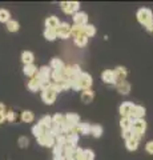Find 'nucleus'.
<instances>
[{
    "instance_id": "f257e3e1",
    "label": "nucleus",
    "mask_w": 153,
    "mask_h": 160,
    "mask_svg": "<svg viewBox=\"0 0 153 160\" xmlns=\"http://www.w3.org/2000/svg\"><path fill=\"white\" fill-rule=\"evenodd\" d=\"M137 20H139V23L142 24V26H146V24H149L151 22H153V13L149 8H140L139 11H137Z\"/></svg>"
},
{
    "instance_id": "f03ea898",
    "label": "nucleus",
    "mask_w": 153,
    "mask_h": 160,
    "mask_svg": "<svg viewBox=\"0 0 153 160\" xmlns=\"http://www.w3.org/2000/svg\"><path fill=\"white\" fill-rule=\"evenodd\" d=\"M76 79H77V83H79V86H80V88L83 89V91L84 89H91L92 84H93V79H92V76L89 73L81 72Z\"/></svg>"
},
{
    "instance_id": "7ed1b4c3",
    "label": "nucleus",
    "mask_w": 153,
    "mask_h": 160,
    "mask_svg": "<svg viewBox=\"0 0 153 160\" xmlns=\"http://www.w3.org/2000/svg\"><path fill=\"white\" fill-rule=\"evenodd\" d=\"M37 143L40 144V146L43 147H48V148H52L53 146H55V138L51 135V132H49V129H47L45 132H44V135H41V136L37 138Z\"/></svg>"
},
{
    "instance_id": "20e7f679",
    "label": "nucleus",
    "mask_w": 153,
    "mask_h": 160,
    "mask_svg": "<svg viewBox=\"0 0 153 160\" xmlns=\"http://www.w3.org/2000/svg\"><path fill=\"white\" fill-rule=\"evenodd\" d=\"M60 8L67 15H73V13L79 12V9H80V3H77V2H63V3H60Z\"/></svg>"
},
{
    "instance_id": "39448f33",
    "label": "nucleus",
    "mask_w": 153,
    "mask_h": 160,
    "mask_svg": "<svg viewBox=\"0 0 153 160\" xmlns=\"http://www.w3.org/2000/svg\"><path fill=\"white\" fill-rule=\"evenodd\" d=\"M51 68L47 67V66H43L37 69V72L35 75V78L39 80L40 83L43 82H51Z\"/></svg>"
},
{
    "instance_id": "423d86ee",
    "label": "nucleus",
    "mask_w": 153,
    "mask_h": 160,
    "mask_svg": "<svg viewBox=\"0 0 153 160\" xmlns=\"http://www.w3.org/2000/svg\"><path fill=\"white\" fill-rule=\"evenodd\" d=\"M56 96H57V93L53 91L51 87L41 91V100L45 104H48V106H52V104L56 102Z\"/></svg>"
},
{
    "instance_id": "0eeeda50",
    "label": "nucleus",
    "mask_w": 153,
    "mask_h": 160,
    "mask_svg": "<svg viewBox=\"0 0 153 160\" xmlns=\"http://www.w3.org/2000/svg\"><path fill=\"white\" fill-rule=\"evenodd\" d=\"M71 27L68 23H60L59 24V27L56 29V35H57V38H60V39H68L71 36Z\"/></svg>"
},
{
    "instance_id": "6e6552de",
    "label": "nucleus",
    "mask_w": 153,
    "mask_h": 160,
    "mask_svg": "<svg viewBox=\"0 0 153 160\" xmlns=\"http://www.w3.org/2000/svg\"><path fill=\"white\" fill-rule=\"evenodd\" d=\"M73 23H75V26H79V27H84L88 24V15L85 12H76L73 13Z\"/></svg>"
},
{
    "instance_id": "1a4fd4ad",
    "label": "nucleus",
    "mask_w": 153,
    "mask_h": 160,
    "mask_svg": "<svg viewBox=\"0 0 153 160\" xmlns=\"http://www.w3.org/2000/svg\"><path fill=\"white\" fill-rule=\"evenodd\" d=\"M133 107H135V104L132 102H124L118 108V112H120L121 118H129L132 115V111H133Z\"/></svg>"
},
{
    "instance_id": "9d476101",
    "label": "nucleus",
    "mask_w": 153,
    "mask_h": 160,
    "mask_svg": "<svg viewBox=\"0 0 153 160\" xmlns=\"http://www.w3.org/2000/svg\"><path fill=\"white\" fill-rule=\"evenodd\" d=\"M113 73H115V80H116V84H117V83H120V82H122V80L127 79L128 71H127L125 67L118 66V67H116L115 69H113Z\"/></svg>"
},
{
    "instance_id": "9b49d317",
    "label": "nucleus",
    "mask_w": 153,
    "mask_h": 160,
    "mask_svg": "<svg viewBox=\"0 0 153 160\" xmlns=\"http://www.w3.org/2000/svg\"><path fill=\"white\" fill-rule=\"evenodd\" d=\"M101 79H103V82L107 83V84H116L115 73H113L112 69H105V71H103Z\"/></svg>"
},
{
    "instance_id": "f8f14e48",
    "label": "nucleus",
    "mask_w": 153,
    "mask_h": 160,
    "mask_svg": "<svg viewBox=\"0 0 153 160\" xmlns=\"http://www.w3.org/2000/svg\"><path fill=\"white\" fill-rule=\"evenodd\" d=\"M145 108L142 106H135L133 107V111H132V115H131V119H144L145 116Z\"/></svg>"
},
{
    "instance_id": "ddd939ff",
    "label": "nucleus",
    "mask_w": 153,
    "mask_h": 160,
    "mask_svg": "<svg viewBox=\"0 0 153 160\" xmlns=\"http://www.w3.org/2000/svg\"><path fill=\"white\" fill-rule=\"evenodd\" d=\"M116 88H117L118 93H121V95H128V93L131 92V84L128 83L127 80H122V82L117 83L116 84Z\"/></svg>"
},
{
    "instance_id": "4468645a",
    "label": "nucleus",
    "mask_w": 153,
    "mask_h": 160,
    "mask_svg": "<svg viewBox=\"0 0 153 160\" xmlns=\"http://www.w3.org/2000/svg\"><path fill=\"white\" fill-rule=\"evenodd\" d=\"M64 67H65V64L59 58H53L51 60V64H49V68H51L52 71H61V69H64Z\"/></svg>"
},
{
    "instance_id": "2eb2a0df",
    "label": "nucleus",
    "mask_w": 153,
    "mask_h": 160,
    "mask_svg": "<svg viewBox=\"0 0 153 160\" xmlns=\"http://www.w3.org/2000/svg\"><path fill=\"white\" fill-rule=\"evenodd\" d=\"M59 24H60V20H59L56 16H48V18L45 19V28L57 29Z\"/></svg>"
},
{
    "instance_id": "dca6fc26",
    "label": "nucleus",
    "mask_w": 153,
    "mask_h": 160,
    "mask_svg": "<svg viewBox=\"0 0 153 160\" xmlns=\"http://www.w3.org/2000/svg\"><path fill=\"white\" fill-rule=\"evenodd\" d=\"M64 116H65V122L69 124V126H77L79 122H80V116H79L77 113L69 112V113L64 115Z\"/></svg>"
},
{
    "instance_id": "f3484780",
    "label": "nucleus",
    "mask_w": 153,
    "mask_h": 160,
    "mask_svg": "<svg viewBox=\"0 0 153 160\" xmlns=\"http://www.w3.org/2000/svg\"><path fill=\"white\" fill-rule=\"evenodd\" d=\"M36 72H37V67L35 64H27V66H24V68H23V73L29 78H33L36 75Z\"/></svg>"
},
{
    "instance_id": "a211bd4d",
    "label": "nucleus",
    "mask_w": 153,
    "mask_h": 160,
    "mask_svg": "<svg viewBox=\"0 0 153 160\" xmlns=\"http://www.w3.org/2000/svg\"><path fill=\"white\" fill-rule=\"evenodd\" d=\"M27 87H28V89L29 91H32V92H37V91H40V82L33 76V78H31L29 79V82H28V84H27Z\"/></svg>"
},
{
    "instance_id": "6ab92c4d",
    "label": "nucleus",
    "mask_w": 153,
    "mask_h": 160,
    "mask_svg": "<svg viewBox=\"0 0 153 160\" xmlns=\"http://www.w3.org/2000/svg\"><path fill=\"white\" fill-rule=\"evenodd\" d=\"M33 60H35V55L31 51H24L22 53V62L24 63V66L27 64H33Z\"/></svg>"
},
{
    "instance_id": "aec40b11",
    "label": "nucleus",
    "mask_w": 153,
    "mask_h": 160,
    "mask_svg": "<svg viewBox=\"0 0 153 160\" xmlns=\"http://www.w3.org/2000/svg\"><path fill=\"white\" fill-rule=\"evenodd\" d=\"M93 98H95V93H93L92 89H84V91L81 92V100L85 104L91 103L93 100Z\"/></svg>"
},
{
    "instance_id": "412c9836",
    "label": "nucleus",
    "mask_w": 153,
    "mask_h": 160,
    "mask_svg": "<svg viewBox=\"0 0 153 160\" xmlns=\"http://www.w3.org/2000/svg\"><path fill=\"white\" fill-rule=\"evenodd\" d=\"M51 79L53 80L52 83H60V82H63V80H67V78L64 76L63 69L61 71H52L51 72Z\"/></svg>"
},
{
    "instance_id": "4be33fe9",
    "label": "nucleus",
    "mask_w": 153,
    "mask_h": 160,
    "mask_svg": "<svg viewBox=\"0 0 153 160\" xmlns=\"http://www.w3.org/2000/svg\"><path fill=\"white\" fill-rule=\"evenodd\" d=\"M39 124H40L44 129H49L52 127V116H49V115L43 116L40 120H39Z\"/></svg>"
},
{
    "instance_id": "5701e85b",
    "label": "nucleus",
    "mask_w": 153,
    "mask_h": 160,
    "mask_svg": "<svg viewBox=\"0 0 153 160\" xmlns=\"http://www.w3.org/2000/svg\"><path fill=\"white\" fill-rule=\"evenodd\" d=\"M79 133L81 135H91V124L89 123H79Z\"/></svg>"
},
{
    "instance_id": "b1692460",
    "label": "nucleus",
    "mask_w": 153,
    "mask_h": 160,
    "mask_svg": "<svg viewBox=\"0 0 153 160\" xmlns=\"http://www.w3.org/2000/svg\"><path fill=\"white\" fill-rule=\"evenodd\" d=\"M120 127H121L122 131H129L132 128V119L131 118H121Z\"/></svg>"
},
{
    "instance_id": "393cba45",
    "label": "nucleus",
    "mask_w": 153,
    "mask_h": 160,
    "mask_svg": "<svg viewBox=\"0 0 153 160\" xmlns=\"http://www.w3.org/2000/svg\"><path fill=\"white\" fill-rule=\"evenodd\" d=\"M125 147H127L128 151L133 152V151H136V149L139 148V142H137V140H135V139L125 140Z\"/></svg>"
},
{
    "instance_id": "a878e982",
    "label": "nucleus",
    "mask_w": 153,
    "mask_h": 160,
    "mask_svg": "<svg viewBox=\"0 0 153 160\" xmlns=\"http://www.w3.org/2000/svg\"><path fill=\"white\" fill-rule=\"evenodd\" d=\"M77 143H79V133H68L67 135V144L77 147Z\"/></svg>"
},
{
    "instance_id": "bb28decb",
    "label": "nucleus",
    "mask_w": 153,
    "mask_h": 160,
    "mask_svg": "<svg viewBox=\"0 0 153 160\" xmlns=\"http://www.w3.org/2000/svg\"><path fill=\"white\" fill-rule=\"evenodd\" d=\"M6 27L9 32H17L19 28H20V24H19L16 20H9V22L6 23Z\"/></svg>"
},
{
    "instance_id": "cd10ccee",
    "label": "nucleus",
    "mask_w": 153,
    "mask_h": 160,
    "mask_svg": "<svg viewBox=\"0 0 153 160\" xmlns=\"http://www.w3.org/2000/svg\"><path fill=\"white\" fill-rule=\"evenodd\" d=\"M33 119H35V115H33L32 111H23L22 112V120L24 123H32L33 122Z\"/></svg>"
},
{
    "instance_id": "c85d7f7f",
    "label": "nucleus",
    "mask_w": 153,
    "mask_h": 160,
    "mask_svg": "<svg viewBox=\"0 0 153 160\" xmlns=\"http://www.w3.org/2000/svg\"><path fill=\"white\" fill-rule=\"evenodd\" d=\"M84 35H85L87 38H92L96 35V27L92 26V24H87V26H84Z\"/></svg>"
},
{
    "instance_id": "c756f323",
    "label": "nucleus",
    "mask_w": 153,
    "mask_h": 160,
    "mask_svg": "<svg viewBox=\"0 0 153 160\" xmlns=\"http://www.w3.org/2000/svg\"><path fill=\"white\" fill-rule=\"evenodd\" d=\"M44 38H45V40H48V42H53L57 35H56V29H49V28H45V31H44Z\"/></svg>"
},
{
    "instance_id": "7c9ffc66",
    "label": "nucleus",
    "mask_w": 153,
    "mask_h": 160,
    "mask_svg": "<svg viewBox=\"0 0 153 160\" xmlns=\"http://www.w3.org/2000/svg\"><path fill=\"white\" fill-rule=\"evenodd\" d=\"M91 135L95 138H100L103 135V127L98 124H92L91 126Z\"/></svg>"
},
{
    "instance_id": "2f4dec72",
    "label": "nucleus",
    "mask_w": 153,
    "mask_h": 160,
    "mask_svg": "<svg viewBox=\"0 0 153 160\" xmlns=\"http://www.w3.org/2000/svg\"><path fill=\"white\" fill-rule=\"evenodd\" d=\"M45 131H47V129H44L39 123L35 124V126L32 127V135H33V136H35L36 139H37L39 136H41V135H44V132H45Z\"/></svg>"
},
{
    "instance_id": "473e14b6",
    "label": "nucleus",
    "mask_w": 153,
    "mask_h": 160,
    "mask_svg": "<svg viewBox=\"0 0 153 160\" xmlns=\"http://www.w3.org/2000/svg\"><path fill=\"white\" fill-rule=\"evenodd\" d=\"M75 44H76L77 47H80V48L85 47L87 44H88V38L85 36V35H80V36L75 38Z\"/></svg>"
},
{
    "instance_id": "72a5a7b5",
    "label": "nucleus",
    "mask_w": 153,
    "mask_h": 160,
    "mask_svg": "<svg viewBox=\"0 0 153 160\" xmlns=\"http://www.w3.org/2000/svg\"><path fill=\"white\" fill-rule=\"evenodd\" d=\"M11 20V13L4 8H0V23H7Z\"/></svg>"
},
{
    "instance_id": "f704fd0d",
    "label": "nucleus",
    "mask_w": 153,
    "mask_h": 160,
    "mask_svg": "<svg viewBox=\"0 0 153 160\" xmlns=\"http://www.w3.org/2000/svg\"><path fill=\"white\" fill-rule=\"evenodd\" d=\"M80 35H84V27H79V26H72L71 27V36L75 39Z\"/></svg>"
},
{
    "instance_id": "c9c22d12",
    "label": "nucleus",
    "mask_w": 153,
    "mask_h": 160,
    "mask_svg": "<svg viewBox=\"0 0 153 160\" xmlns=\"http://www.w3.org/2000/svg\"><path fill=\"white\" fill-rule=\"evenodd\" d=\"M63 122H65V116L61 113H55L52 116V124H55V126H60Z\"/></svg>"
},
{
    "instance_id": "e433bc0d",
    "label": "nucleus",
    "mask_w": 153,
    "mask_h": 160,
    "mask_svg": "<svg viewBox=\"0 0 153 160\" xmlns=\"http://www.w3.org/2000/svg\"><path fill=\"white\" fill-rule=\"evenodd\" d=\"M55 143L57 144V146L65 147V146H67V135L60 133L59 136H56V138H55Z\"/></svg>"
},
{
    "instance_id": "4c0bfd02",
    "label": "nucleus",
    "mask_w": 153,
    "mask_h": 160,
    "mask_svg": "<svg viewBox=\"0 0 153 160\" xmlns=\"http://www.w3.org/2000/svg\"><path fill=\"white\" fill-rule=\"evenodd\" d=\"M76 151V147H73V146H69V144H67L65 147H64V156L65 158H71L73 153H75Z\"/></svg>"
},
{
    "instance_id": "58836bf2",
    "label": "nucleus",
    "mask_w": 153,
    "mask_h": 160,
    "mask_svg": "<svg viewBox=\"0 0 153 160\" xmlns=\"http://www.w3.org/2000/svg\"><path fill=\"white\" fill-rule=\"evenodd\" d=\"M52 152H53V156H64V147L55 144L52 147Z\"/></svg>"
},
{
    "instance_id": "ea45409f",
    "label": "nucleus",
    "mask_w": 153,
    "mask_h": 160,
    "mask_svg": "<svg viewBox=\"0 0 153 160\" xmlns=\"http://www.w3.org/2000/svg\"><path fill=\"white\" fill-rule=\"evenodd\" d=\"M17 144L20 148H27L29 146V139L27 136H20L17 139Z\"/></svg>"
},
{
    "instance_id": "a19ab883",
    "label": "nucleus",
    "mask_w": 153,
    "mask_h": 160,
    "mask_svg": "<svg viewBox=\"0 0 153 160\" xmlns=\"http://www.w3.org/2000/svg\"><path fill=\"white\" fill-rule=\"evenodd\" d=\"M83 156H84V160H95V152L92 149H84L83 151Z\"/></svg>"
},
{
    "instance_id": "79ce46f5",
    "label": "nucleus",
    "mask_w": 153,
    "mask_h": 160,
    "mask_svg": "<svg viewBox=\"0 0 153 160\" xmlns=\"http://www.w3.org/2000/svg\"><path fill=\"white\" fill-rule=\"evenodd\" d=\"M6 120L9 123H13L15 120H16V113H15L13 111H8L6 112Z\"/></svg>"
},
{
    "instance_id": "37998d69",
    "label": "nucleus",
    "mask_w": 153,
    "mask_h": 160,
    "mask_svg": "<svg viewBox=\"0 0 153 160\" xmlns=\"http://www.w3.org/2000/svg\"><path fill=\"white\" fill-rule=\"evenodd\" d=\"M145 151L149 153V155H153V140H151V142H148V143H146Z\"/></svg>"
},
{
    "instance_id": "c03bdc74",
    "label": "nucleus",
    "mask_w": 153,
    "mask_h": 160,
    "mask_svg": "<svg viewBox=\"0 0 153 160\" xmlns=\"http://www.w3.org/2000/svg\"><path fill=\"white\" fill-rule=\"evenodd\" d=\"M122 138H124L125 140H129V139H132V132H131V129L129 131H122Z\"/></svg>"
},
{
    "instance_id": "a18cd8bd",
    "label": "nucleus",
    "mask_w": 153,
    "mask_h": 160,
    "mask_svg": "<svg viewBox=\"0 0 153 160\" xmlns=\"http://www.w3.org/2000/svg\"><path fill=\"white\" fill-rule=\"evenodd\" d=\"M6 122V113H0V124Z\"/></svg>"
},
{
    "instance_id": "49530a36",
    "label": "nucleus",
    "mask_w": 153,
    "mask_h": 160,
    "mask_svg": "<svg viewBox=\"0 0 153 160\" xmlns=\"http://www.w3.org/2000/svg\"><path fill=\"white\" fill-rule=\"evenodd\" d=\"M0 113H6V106L3 103H0Z\"/></svg>"
},
{
    "instance_id": "de8ad7c7",
    "label": "nucleus",
    "mask_w": 153,
    "mask_h": 160,
    "mask_svg": "<svg viewBox=\"0 0 153 160\" xmlns=\"http://www.w3.org/2000/svg\"><path fill=\"white\" fill-rule=\"evenodd\" d=\"M53 160H67L65 156H53Z\"/></svg>"
},
{
    "instance_id": "09e8293b",
    "label": "nucleus",
    "mask_w": 153,
    "mask_h": 160,
    "mask_svg": "<svg viewBox=\"0 0 153 160\" xmlns=\"http://www.w3.org/2000/svg\"><path fill=\"white\" fill-rule=\"evenodd\" d=\"M152 32H153V31H152Z\"/></svg>"
}]
</instances>
